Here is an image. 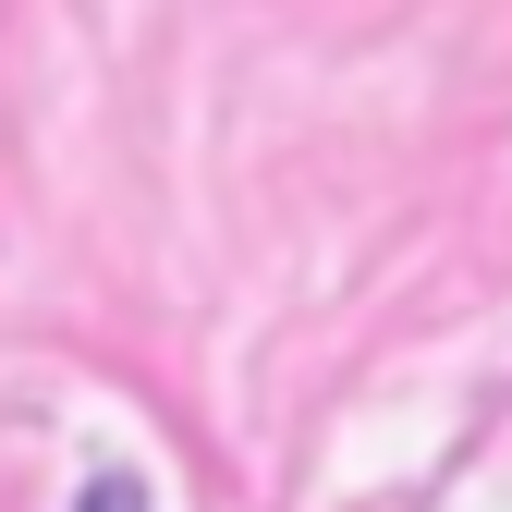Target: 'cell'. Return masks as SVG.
Instances as JSON below:
<instances>
[{
    "mask_svg": "<svg viewBox=\"0 0 512 512\" xmlns=\"http://www.w3.org/2000/svg\"><path fill=\"white\" fill-rule=\"evenodd\" d=\"M74 512H147V488H135V476H98V488H86Z\"/></svg>",
    "mask_w": 512,
    "mask_h": 512,
    "instance_id": "cell-1",
    "label": "cell"
}]
</instances>
